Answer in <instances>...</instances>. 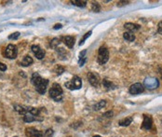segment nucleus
Returning <instances> with one entry per match:
<instances>
[{"label":"nucleus","mask_w":162,"mask_h":137,"mask_svg":"<svg viewBox=\"0 0 162 137\" xmlns=\"http://www.w3.org/2000/svg\"><path fill=\"white\" fill-rule=\"evenodd\" d=\"M31 82L35 86L36 92L40 94H44L47 91V85H49V80L43 78L38 73H34L32 75Z\"/></svg>","instance_id":"nucleus-1"},{"label":"nucleus","mask_w":162,"mask_h":137,"mask_svg":"<svg viewBox=\"0 0 162 137\" xmlns=\"http://www.w3.org/2000/svg\"><path fill=\"white\" fill-rule=\"evenodd\" d=\"M14 109H15L20 115H25L26 113H31L35 116H40V110L38 108L33 106H25L21 105H14Z\"/></svg>","instance_id":"nucleus-2"},{"label":"nucleus","mask_w":162,"mask_h":137,"mask_svg":"<svg viewBox=\"0 0 162 137\" xmlns=\"http://www.w3.org/2000/svg\"><path fill=\"white\" fill-rule=\"evenodd\" d=\"M50 96L51 99H53L55 102H60L61 101L64 96V92L63 89L60 86V84L58 83H54L52 85V87L50 89Z\"/></svg>","instance_id":"nucleus-3"},{"label":"nucleus","mask_w":162,"mask_h":137,"mask_svg":"<svg viewBox=\"0 0 162 137\" xmlns=\"http://www.w3.org/2000/svg\"><path fill=\"white\" fill-rule=\"evenodd\" d=\"M65 87L70 91H77L82 87V80L78 75H74L72 79L68 82H65Z\"/></svg>","instance_id":"nucleus-4"},{"label":"nucleus","mask_w":162,"mask_h":137,"mask_svg":"<svg viewBox=\"0 0 162 137\" xmlns=\"http://www.w3.org/2000/svg\"><path fill=\"white\" fill-rule=\"evenodd\" d=\"M109 60V51L105 47H100L98 51V57H97V63L99 64H104L107 63Z\"/></svg>","instance_id":"nucleus-5"},{"label":"nucleus","mask_w":162,"mask_h":137,"mask_svg":"<svg viewBox=\"0 0 162 137\" xmlns=\"http://www.w3.org/2000/svg\"><path fill=\"white\" fill-rule=\"evenodd\" d=\"M18 55V49L15 45L13 44H8L7 48L5 49L4 51V56L8 59H15Z\"/></svg>","instance_id":"nucleus-6"},{"label":"nucleus","mask_w":162,"mask_h":137,"mask_svg":"<svg viewBox=\"0 0 162 137\" xmlns=\"http://www.w3.org/2000/svg\"><path fill=\"white\" fill-rule=\"evenodd\" d=\"M144 87L146 88L147 89H158L159 86V81L158 78H146L144 81Z\"/></svg>","instance_id":"nucleus-7"},{"label":"nucleus","mask_w":162,"mask_h":137,"mask_svg":"<svg viewBox=\"0 0 162 137\" xmlns=\"http://www.w3.org/2000/svg\"><path fill=\"white\" fill-rule=\"evenodd\" d=\"M88 80L93 87H98L100 85V82H101V77H100L98 73L89 72L88 74Z\"/></svg>","instance_id":"nucleus-8"},{"label":"nucleus","mask_w":162,"mask_h":137,"mask_svg":"<svg viewBox=\"0 0 162 137\" xmlns=\"http://www.w3.org/2000/svg\"><path fill=\"white\" fill-rule=\"evenodd\" d=\"M145 91V87L144 85L142 83H134L132 84L131 86L130 87V89H128V92H130L131 94L132 95H136V94H140L142 92H144Z\"/></svg>","instance_id":"nucleus-9"},{"label":"nucleus","mask_w":162,"mask_h":137,"mask_svg":"<svg viewBox=\"0 0 162 137\" xmlns=\"http://www.w3.org/2000/svg\"><path fill=\"white\" fill-rule=\"evenodd\" d=\"M31 49H32L33 53L36 55V57L38 59V60H42L43 58L45 57L46 52H45L44 50L40 48V46H38V45H33L31 47Z\"/></svg>","instance_id":"nucleus-10"},{"label":"nucleus","mask_w":162,"mask_h":137,"mask_svg":"<svg viewBox=\"0 0 162 137\" xmlns=\"http://www.w3.org/2000/svg\"><path fill=\"white\" fill-rule=\"evenodd\" d=\"M43 117L41 116H35L31 114V113H26L25 115H23V121L26 122V123H31L33 121H42Z\"/></svg>","instance_id":"nucleus-11"},{"label":"nucleus","mask_w":162,"mask_h":137,"mask_svg":"<svg viewBox=\"0 0 162 137\" xmlns=\"http://www.w3.org/2000/svg\"><path fill=\"white\" fill-rule=\"evenodd\" d=\"M152 124H153V120L150 115H144V121L142 124V129L145 131H149L152 128Z\"/></svg>","instance_id":"nucleus-12"},{"label":"nucleus","mask_w":162,"mask_h":137,"mask_svg":"<svg viewBox=\"0 0 162 137\" xmlns=\"http://www.w3.org/2000/svg\"><path fill=\"white\" fill-rule=\"evenodd\" d=\"M25 134H26L27 137H43V135H44L41 131L36 130L35 128H33V127H31V128H27L25 130Z\"/></svg>","instance_id":"nucleus-13"},{"label":"nucleus","mask_w":162,"mask_h":137,"mask_svg":"<svg viewBox=\"0 0 162 137\" xmlns=\"http://www.w3.org/2000/svg\"><path fill=\"white\" fill-rule=\"evenodd\" d=\"M124 27H125V29L128 30V32H131V33H134L141 28V26L139 24H137V23H132V22L125 23V24H124Z\"/></svg>","instance_id":"nucleus-14"},{"label":"nucleus","mask_w":162,"mask_h":137,"mask_svg":"<svg viewBox=\"0 0 162 137\" xmlns=\"http://www.w3.org/2000/svg\"><path fill=\"white\" fill-rule=\"evenodd\" d=\"M64 43L68 47V49H73V47L75 45V37L72 36H66L63 37Z\"/></svg>","instance_id":"nucleus-15"},{"label":"nucleus","mask_w":162,"mask_h":137,"mask_svg":"<svg viewBox=\"0 0 162 137\" xmlns=\"http://www.w3.org/2000/svg\"><path fill=\"white\" fill-rule=\"evenodd\" d=\"M33 63H34V60H33V58L29 55H26V56H24V58H23V60L22 61L20 64L22 65V66L26 67V66H29V65H31Z\"/></svg>","instance_id":"nucleus-16"},{"label":"nucleus","mask_w":162,"mask_h":137,"mask_svg":"<svg viewBox=\"0 0 162 137\" xmlns=\"http://www.w3.org/2000/svg\"><path fill=\"white\" fill-rule=\"evenodd\" d=\"M123 37L126 41H128V42H132L135 40L134 34H133V33H131V32H125L123 34Z\"/></svg>","instance_id":"nucleus-17"},{"label":"nucleus","mask_w":162,"mask_h":137,"mask_svg":"<svg viewBox=\"0 0 162 137\" xmlns=\"http://www.w3.org/2000/svg\"><path fill=\"white\" fill-rule=\"evenodd\" d=\"M133 120V117H125V119L123 120H120L119 122H118V124L122 127H126V126H128Z\"/></svg>","instance_id":"nucleus-18"},{"label":"nucleus","mask_w":162,"mask_h":137,"mask_svg":"<svg viewBox=\"0 0 162 137\" xmlns=\"http://www.w3.org/2000/svg\"><path fill=\"white\" fill-rule=\"evenodd\" d=\"M103 86L105 87L107 89H116L117 88L115 86V84H114L113 82H111L110 80H108L107 78H103Z\"/></svg>","instance_id":"nucleus-19"},{"label":"nucleus","mask_w":162,"mask_h":137,"mask_svg":"<svg viewBox=\"0 0 162 137\" xmlns=\"http://www.w3.org/2000/svg\"><path fill=\"white\" fill-rule=\"evenodd\" d=\"M105 106H106V101L101 100V101H99L98 103H95V105L93 106V110H94V111H98V110H100V109H102V108H103Z\"/></svg>","instance_id":"nucleus-20"},{"label":"nucleus","mask_w":162,"mask_h":137,"mask_svg":"<svg viewBox=\"0 0 162 137\" xmlns=\"http://www.w3.org/2000/svg\"><path fill=\"white\" fill-rule=\"evenodd\" d=\"M71 3L79 8H84L87 6V1H83V0H73V1H71Z\"/></svg>","instance_id":"nucleus-21"},{"label":"nucleus","mask_w":162,"mask_h":137,"mask_svg":"<svg viewBox=\"0 0 162 137\" xmlns=\"http://www.w3.org/2000/svg\"><path fill=\"white\" fill-rule=\"evenodd\" d=\"M91 10L94 12H100L101 11V6L97 2H92L91 3Z\"/></svg>","instance_id":"nucleus-22"},{"label":"nucleus","mask_w":162,"mask_h":137,"mask_svg":"<svg viewBox=\"0 0 162 137\" xmlns=\"http://www.w3.org/2000/svg\"><path fill=\"white\" fill-rule=\"evenodd\" d=\"M91 34H92V32L91 31H89L88 33H86V34L83 36V37L82 38L80 39V42H79V46H82L84 43H85V41L87 40V38H89V37L91 36Z\"/></svg>","instance_id":"nucleus-23"},{"label":"nucleus","mask_w":162,"mask_h":137,"mask_svg":"<svg viewBox=\"0 0 162 137\" xmlns=\"http://www.w3.org/2000/svg\"><path fill=\"white\" fill-rule=\"evenodd\" d=\"M64 67H63L61 65H56V66L54 67V72L57 74V75H61L63 73H64Z\"/></svg>","instance_id":"nucleus-24"},{"label":"nucleus","mask_w":162,"mask_h":137,"mask_svg":"<svg viewBox=\"0 0 162 137\" xmlns=\"http://www.w3.org/2000/svg\"><path fill=\"white\" fill-rule=\"evenodd\" d=\"M61 43V41H60V38H53L51 41H50V46L52 47V48H54V49H56V48H58V45Z\"/></svg>","instance_id":"nucleus-25"},{"label":"nucleus","mask_w":162,"mask_h":137,"mask_svg":"<svg viewBox=\"0 0 162 137\" xmlns=\"http://www.w3.org/2000/svg\"><path fill=\"white\" fill-rule=\"evenodd\" d=\"M20 35L21 34L19 32H15V33H13V34L8 36V39H18L19 36H20Z\"/></svg>","instance_id":"nucleus-26"},{"label":"nucleus","mask_w":162,"mask_h":137,"mask_svg":"<svg viewBox=\"0 0 162 137\" xmlns=\"http://www.w3.org/2000/svg\"><path fill=\"white\" fill-rule=\"evenodd\" d=\"M56 50H57V52H58V54L60 56L66 55V51L64 48H56Z\"/></svg>","instance_id":"nucleus-27"},{"label":"nucleus","mask_w":162,"mask_h":137,"mask_svg":"<svg viewBox=\"0 0 162 137\" xmlns=\"http://www.w3.org/2000/svg\"><path fill=\"white\" fill-rule=\"evenodd\" d=\"M86 62H87V57H85V58H81L79 59L78 61V65L81 67V66H83V65L86 64Z\"/></svg>","instance_id":"nucleus-28"},{"label":"nucleus","mask_w":162,"mask_h":137,"mask_svg":"<svg viewBox=\"0 0 162 137\" xmlns=\"http://www.w3.org/2000/svg\"><path fill=\"white\" fill-rule=\"evenodd\" d=\"M113 114H114L113 111H107V112H105V113H104V114L103 115V117L109 119V117H113Z\"/></svg>","instance_id":"nucleus-29"},{"label":"nucleus","mask_w":162,"mask_h":137,"mask_svg":"<svg viewBox=\"0 0 162 137\" xmlns=\"http://www.w3.org/2000/svg\"><path fill=\"white\" fill-rule=\"evenodd\" d=\"M52 134H53V131H52V129H49L45 133L44 136L45 137H52Z\"/></svg>","instance_id":"nucleus-30"},{"label":"nucleus","mask_w":162,"mask_h":137,"mask_svg":"<svg viewBox=\"0 0 162 137\" xmlns=\"http://www.w3.org/2000/svg\"><path fill=\"white\" fill-rule=\"evenodd\" d=\"M158 32H159V34L162 35V21L159 22L158 24Z\"/></svg>","instance_id":"nucleus-31"},{"label":"nucleus","mask_w":162,"mask_h":137,"mask_svg":"<svg viewBox=\"0 0 162 137\" xmlns=\"http://www.w3.org/2000/svg\"><path fill=\"white\" fill-rule=\"evenodd\" d=\"M128 1H119V2H117V7H122V6H125V5H128Z\"/></svg>","instance_id":"nucleus-32"},{"label":"nucleus","mask_w":162,"mask_h":137,"mask_svg":"<svg viewBox=\"0 0 162 137\" xmlns=\"http://www.w3.org/2000/svg\"><path fill=\"white\" fill-rule=\"evenodd\" d=\"M86 53H87V50H84L81 51V52L79 53V59L85 58L86 57Z\"/></svg>","instance_id":"nucleus-33"},{"label":"nucleus","mask_w":162,"mask_h":137,"mask_svg":"<svg viewBox=\"0 0 162 137\" xmlns=\"http://www.w3.org/2000/svg\"><path fill=\"white\" fill-rule=\"evenodd\" d=\"M6 70H7V65L0 63V71H1V72H4V71H6Z\"/></svg>","instance_id":"nucleus-34"},{"label":"nucleus","mask_w":162,"mask_h":137,"mask_svg":"<svg viewBox=\"0 0 162 137\" xmlns=\"http://www.w3.org/2000/svg\"><path fill=\"white\" fill-rule=\"evenodd\" d=\"M61 27H63V25H61V23H57V24H55V26L53 28H54V29H61Z\"/></svg>","instance_id":"nucleus-35"},{"label":"nucleus","mask_w":162,"mask_h":137,"mask_svg":"<svg viewBox=\"0 0 162 137\" xmlns=\"http://www.w3.org/2000/svg\"><path fill=\"white\" fill-rule=\"evenodd\" d=\"M93 137H102V136H100V135H94Z\"/></svg>","instance_id":"nucleus-36"},{"label":"nucleus","mask_w":162,"mask_h":137,"mask_svg":"<svg viewBox=\"0 0 162 137\" xmlns=\"http://www.w3.org/2000/svg\"><path fill=\"white\" fill-rule=\"evenodd\" d=\"M13 137H18V136H13Z\"/></svg>","instance_id":"nucleus-37"}]
</instances>
